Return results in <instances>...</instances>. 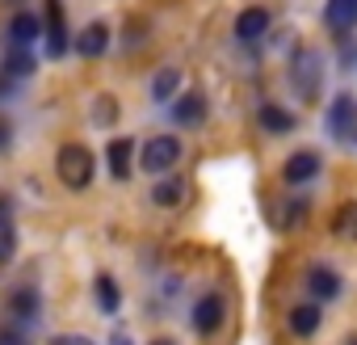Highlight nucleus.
Listing matches in <instances>:
<instances>
[{"label":"nucleus","instance_id":"f257e3e1","mask_svg":"<svg viewBox=\"0 0 357 345\" xmlns=\"http://www.w3.org/2000/svg\"><path fill=\"white\" fill-rule=\"evenodd\" d=\"M55 168H59V182L68 190H84L93 182V152L84 143H63L55 156Z\"/></svg>","mask_w":357,"mask_h":345},{"label":"nucleus","instance_id":"f03ea898","mask_svg":"<svg viewBox=\"0 0 357 345\" xmlns=\"http://www.w3.org/2000/svg\"><path fill=\"white\" fill-rule=\"evenodd\" d=\"M290 85H294V93H298L307 105L319 97V89H324V64H319L315 51H298V55H294V64H290Z\"/></svg>","mask_w":357,"mask_h":345},{"label":"nucleus","instance_id":"7ed1b4c3","mask_svg":"<svg viewBox=\"0 0 357 345\" xmlns=\"http://www.w3.org/2000/svg\"><path fill=\"white\" fill-rule=\"evenodd\" d=\"M328 131H332L340 143H353V147H357V97H353V93H340V97L328 105Z\"/></svg>","mask_w":357,"mask_h":345},{"label":"nucleus","instance_id":"20e7f679","mask_svg":"<svg viewBox=\"0 0 357 345\" xmlns=\"http://www.w3.org/2000/svg\"><path fill=\"white\" fill-rule=\"evenodd\" d=\"M176 160H181V143H176L172 135H155V139L143 143L139 168H147V172H172Z\"/></svg>","mask_w":357,"mask_h":345},{"label":"nucleus","instance_id":"39448f33","mask_svg":"<svg viewBox=\"0 0 357 345\" xmlns=\"http://www.w3.org/2000/svg\"><path fill=\"white\" fill-rule=\"evenodd\" d=\"M47 55L51 59H59V55H68V26H63V5L59 0H47Z\"/></svg>","mask_w":357,"mask_h":345},{"label":"nucleus","instance_id":"423d86ee","mask_svg":"<svg viewBox=\"0 0 357 345\" xmlns=\"http://www.w3.org/2000/svg\"><path fill=\"white\" fill-rule=\"evenodd\" d=\"M319 172V156L315 152H294L290 160H286V168H282V177L290 182V186H303V182H311Z\"/></svg>","mask_w":357,"mask_h":345},{"label":"nucleus","instance_id":"0eeeda50","mask_svg":"<svg viewBox=\"0 0 357 345\" xmlns=\"http://www.w3.org/2000/svg\"><path fill=\"white\" fill-rule=\"evenodd\" d=\"M172 118L181 122V126H198L206 118V97L202 93H181L172 101Z\"/></svg>","mask_w":357,"mask_h":345},{"label":"nucleus","instance_id":"6e6552de","mask_svg":"<svg viewBox=\"0 0 357 345\" xmlns=\"http://www.w3.org/2000/svg\"><path fill=\"white\" fill-rule=\"evenodd\" d=\"M105 47H109V30H105V22H93V26H84V30L76 34V51H80L84 59L105 55Z\"/></svg>","mask_w":357,"mask_h":345},{"label":"nucleus","instance_id":"1a4fd4ad","mask_svg":"<svg viewBox=\"0 0 357 345\" xmlns=\"http://www.w3.org/2000/svg\"><path fill=\"white\" fill-rule=\"evenodd\" d=\"M219 324H223V299L219 295H202L194 303V328L198 332H215Z\"/></svg>","mask_w":357,"mask_h":345},{"label":"nucleus","instance_id":"9d476101","mask_svg":"<svg viewBox=\"0 0 357 345\" xmlns=\"http://www.w3.org/2000/svg\"><path fill=\"white\" fill-rule=\"evenodd\" d=\"M307 198H278V207H273V223L282 228V232H294L303 219H307Z\"/></svg>","mask_w":357,"mask_h":345},{"label":"nucleus","instance_id":"9b49d317","mask_svg":"<svg viewBox=\"0 0 357 345\" xmlns=\"http://www.w3.org/2000/svg\"><path fill=\"white\" fill-rule=\"evenodd\" d=\"M307 291H311V299H336L340 295V278L328 265H311L307 270Z\"/></svg>","mask_w":357,"mask_h":345},{"label":"nucleus","instance_id":"f8f14e48","mask_svg":"<svg viewBox=\"0 0 357 345\" xmlns=\"http://www.w3.org/2000/svg\"><path fill=\"white\" fill-rule=\"evenodd\" d=\"M324 17H328V26H332L336 34L353 30V26H357V0H328Z\"/></svg>","mask_w":357,"mask_h":345},{"label":"nucleus","instance_id":"ddd939ff","mask_svg":"<svg viewBox=\"0 0 357 345\" xmlns=\"http://www.w3.org/2000/svg\"><path fill=\"white\" fill-rule=\"evenodd\" d=\"M265 30H269V13L265 9H244L236 17V38H244V43H257Z\"/></svg>","mask_w":357,"mask_h":345},{"label":"nucleus","instance_id":"4468645a","mask_svg":"<svg viewBox=\"0 0 357 345\" xmlns=\"http://www.w3.org/2000/svg\"><path fill=\"white\" fill-rule=\"evenodd\" d=\"M257 122H261V131H265V135H290V131H294V114H290V110H282V105H261Z\"/></svg>","mask_w":357,"mask_h":345},{"label":"nucleus","instance_id":"2eb2a0df","mask_svg":"<svg viewBox=\"0 0 357 345\" xmlns=\"http://www.w3.org/2000/svg\"><path fill=\"white\" fill-rule=\"evenodd\" d=\"M130 164H135V143L130 139H114L109 143V172L118 182H126L130 177Z\"/></svg>","mask_w":357,"mask_h":345},{"label":"nucleus","instance_id":"dca6fc26","mask_svg":"<svg viewBox=\"0 0 357 345\" xmlns=\"http://www.w3.org/2000/svg\"><path fill=\"white\" fill-rule=\"evenodd\" d=\"M315 328H319V307L315 303H298L290 311V332L294 337H315Z\"/></svg>","mask_w":357,"mask_h":345},{"label":"nucleus","instance_id":"f3484780","mask_svg":"<svg viewBox=\"0 0 357 345\" xmlns=\"http://www.w3.org/2000/svg\"><path fill=\"white\" fill-rule=\"evenodd\" d=\"M332 236L357 244V203H344V207L332 215Z\"/></svg>","mask_w":357,"mask_h":345},{"label":"nucleus","instance_id":"a211bd4d","mask_svg":"<svg viewBox=\"0 0 357 345\" xmlns=\"http://www.w3.org/2000/svg\"><path fill=\"white\" fill-rule=\"evenodd\" d=\"M38 30H43V22H38L34 13H17V17L9 22V38H13L17 47H26V43H34V38H38Z\"/></svg>","mask_w":357,"mask_h":345},{"label":"nucleus","instance_id":"6ab92c4d","mask_svg":"<svg viewBox=\"0 0 357 345\" xmlns=\"http://www.w3.org/2000/svg\"><path fill=\"white\" fill-rule=\"evenodd\" d=\"M151 198H155V207H181V198H185V182L181 177H168V182H160L155 190H151Z\"/></svg>","mask_w":357,"mask_h":345},{"label":"nucleus","instance_id":"aec40b11","mask_svg":"<svg viewBox=\"0 0 357 345\" xmlns=\"http://www.w3.org/2000/svg\"><path fill=\"white\" fill-rule=\"evenodd\" d=\"M176 89H181V72H176V68L155 72V80H151V97H155V101H172Z\"/></svg>","mask_w":357,"mask_h":345},{"label":"nucleus","instance_id":"412c9836","mask_svg":"<svg viewBox=\"0 0 357 345\" xmlns=\"http://www.w3.org/2000/svg\"><path fill=\"white\" fill-rule=\"evenodd\" d=\"M97 307H101L105 316H114V311L122 307V295H118V282H114L109 274H101V278H97Z\"/></svg>","mask_w":357,"mask_h":345},{"label":"nucleus","instance_id":"4be33fe9","mask_svg":"<svg viewBox=\"0 0 357 345\" xmlns=\"http://www.w3.org/2000/svg\"><path fill=\"white\" fill-rule=\"evenodd\" d=\"M5 72H9V76H30V72H34V59H30V51H13V55L5 59Z\"/></svg>","mask_w":357,"mask_h":345},{"label":"nucleus","instance_id":"5701e85b","mask_svg":"<svg viewBox=\"0 0 357 345\" xmlns=\"http://www.w3.org/2000/svg\"><path fill=\"white\" fill-rule=\"evenodd\" d=\"M13 244H17V232H13L9 215H0V261H9V257H13Z\"/></svg>","mask_w":357,"mask_h":345},{"label":"nucleus","instance_id":"b1692460","mask_svg":"<svg viewBox=\"0 0 357 345\" xmlns=\"http://www.w3.org/2000/svg\"><path fill=\"white\" fill-rule=\"evenodd\" d=\"M13 311H17L22 320H30V316L38 311V295H34V291H17V295H13Z\"/></svg>","mask_w":357,"mask_h":345},{"label":"nucleus","instance_id":"393cba45","mask_svg":"<svg viewBox=\"0 0 357 345\" xmlns=\"http://www.w3.org/2000/svg\"><path fill=\"white\" fill-rule=\"evenodd\" d=\"M55 345H93V341H89V337H76V332H72V337H55Z\"/></svg>","mask_w":357,"mask_h":345},{"label":"nucleus","instance_id":"a878e982","mask_svg":"<svg viewBox=\"0 0 357 345\" xmlns=\"http://www.w3.org/2000/svg\"><path fill=\"white\" fill-rule=\"evenodd\" d=\"M9 139H13L9 135V122H0V147H9Z\"/></svg>","mask_w":357,"mask_h":345},{"label":"nucleus","instance_id":"bb28decb","mask_svg":"<svg viewBox=\"0 0 357 345\" xmlns=\"http://www.w3.org/2000/svg\"><path fill=\"white\" fill-rule=\"evenodd\" d=\"M109 345H130V337H126V332H118V337H114Z\"/></svg>","mask_w":357,"mask_h":345},{"label":"nucleus","instance_id":"cd10ccee","mask_svg":"<svg viewBox=\"0 0 357 345\" xmlns=\"http://www.w3.org/2000/svg\"><path fill=\"white\" fill-rule=\"evenodd\" d=\"M344 345H357V332H353V337H349V341H344Z\"/></svg>","mask_w":357,"mask_h":345},{"label":"nucleus","instance_id":"c85d7f7f","mask_svg":"<svg viewBox=\"0 0 357 345\" xmlns=\"http://www.w3.org/2000/svg\"><path fill=\"white\" fill-rule=\"evenodd\" d=\"M151 345H172V341H151Z\"/></svg>","mask_w":357,"mask_h":345}]
</instances>
